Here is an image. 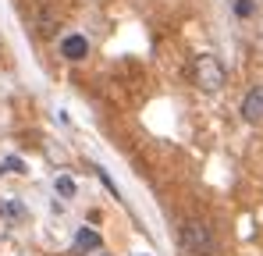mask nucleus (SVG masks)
<instances>
[{
    "instance_id": "obj_1",
    "label": "nucleus",
    "mask_w": 263,
    "mask_h": 256,
    "mask_svg": "<svg viewBox=\"0 0 263 256\" xmlns=\"http://www.w3.org/2000/svg\"><path fill=\"white\" fill-rule=\"evenodd\" d=\"M181 249L189 256H214V228L206 221H185L181 224Z\"/></svg>"
},
{
    "instance_id": "obj_2",
    "label": "nucleus",
    "mask_w": 263,
    "mask_h": 256,
    "mask_svg": "<svg viewBox=\"0 0 263 256\" xmlns=\"http://www.w3.org/2000/svg\"><path fill=\"white\" fill-rule=\"evenodd\" d=\"M228 79V71H224V64H220V57L214 53H199L196 61H192V82L199 85L203 93H217L220 85Z\"/></svg>"
},
{
    "instance_id": "obj_3",
    "label": "nucleus",
    "mask_w": 263,
    "mask_h": 256,
    "mask_svg": "<svg viewBox=\"0 0 263 256\" xmlns=\"http://www.w3.org/2000/svg\"><path fill=\"white\" fill-rule=\"evenodd\" d=\"M242 118L249 125H260L263 121V85H253L246 96H242Z\"/></svg>"
},
{
    "instance_id": "obj_4",
    "label": "nucleus",
    "mask_w": 263,
    "mask_h": 256,
    "mask_svg": "<svg viewBox=\"0 0 263 256\" xmlns=\"http://www.w3.org/2000/svg\"><path fill=\"white\" fill-rule=\"evenodd\" d=\"M86 53H89L86 36L71 32V36H64V40H61V57H68V61H86Z\"/></svg>"
},
{
    "instance_id": "obj_5",
    "label": "nucleus",
    "mask_w": 263,
    "mask_h": 256,
    "mask_svg": "<svg viewBox=\"0 0 263 256\" xmlns=\"http://www.w3.org/2000/svg\"><path fill=\"white\" fill-rule=\"evenodd\" d=\"M100 249V235L92 231V228H79V235H75V253H96Z\"/></svg>"
},
{
    "instance_id": "obj_6",
    "label": "nucleus",
    "mask_w": 263,
    "mask_h": 256,
    "mask_svg": "<svg viewBox=\"0 0 263 256\" xmlns=\"http://www.w3.org/2000/svg\"><path fill=\"white\" fill-rule=\"evenodd\" d=\"M0 213H4L7 221H25V217H29L25 207H22L18 199H11V196H7V199H0Z\"/></svg>"
},
{
    "instance_id": "obj_7",
    "label": "nucleus",
    "mask_w": 263,
    "mask_h": 256,
    "mask_svg": "<svg viewBox=\"0 0 263 256\" xmlns=\"http://www.w3.org/2000/svg\"><path fill=\"white\" fill-rule=\"evenodd\" d=\"M53 29H57V14H53V7H46L40 14V36H53Z\"/></svg>"
},
{
    "instance_id": "obj_8",
    "label": "nucleus",
    "mask_w": 263,
    "mask_h": 256,
    "mask_svg": "<svg viewBox=\"0 0 263 256\" xmlns=\"http://www.w3.org/2000/svg\"><path fill=\"white\" fill-rule=\"evenodd\" d=\"M57 192H61L64 199H71V196H75V178H68V174H61V178H57Z\"/></svg>"
},
{
    "instance_id": "obj_9",
    "label": "nucleus",
    "mask_w": 263,
    "mask_h": 256,
    "mask_svg": "<svg viewBox=\"0 0 263 256\" xmlns=\"http://www.w3.org/2000/svg\"><path fill=\"white\" fill-rule=\"evenodd\" d=\"M253 11H256L253 0H235V14H238V18H253Z\"/></svg>"
},
{
    "instance_id": "obj_10",
    "label": "nucleus",
    "mask_w": 263,
    "mask_h": 256,
    "mask_svg": "<svg viewBox=\"0 0 263 256\" xmlns=\"http://www.w3.org/2000/svg\"><path fill=\"white\" fill-rule=\"evenodd\" d=\"M0 168L7 171V174H22V171H25V164H22L18 157H4V164H0Z\"/></svg>"
},
{
    "instance_id": "obj_11",
    "label": "nucleus",
    "mask_w": 263,
    "mask_h": 256,
    "mask_svg": "<svg viewBox=\"0 0 263 256\" xmlns=\"http://www.w3.org/2000/svg\"><path fill=\"white\" fill-rule=\"evenodd\" d=\"M100 256H103V253H100Z\"/></svg>"
}]
</instances>
